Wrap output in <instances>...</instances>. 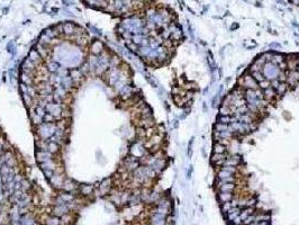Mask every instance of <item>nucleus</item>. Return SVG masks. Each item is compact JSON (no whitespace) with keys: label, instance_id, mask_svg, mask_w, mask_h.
<instances>
[{"label":"nucleus","instance_id":"obj_1","mask_svg":"<svg viewBox=\"0 0 299 225\" xmlns=\"http://www.w3.org/2000/svg\"><path fill=\"white\" fill-rule=\"evenodd\" d=\"M86 6L116 17H127L146 6L145 0H82Z\"/></svg>","mask_w":299,"mask_h":225},{"label":"nucleus","instance_id":"obj_2","mask_svg":"<svg viewBox=\"0 0 299 225\" xmlns=\"http://www.w3.org/2000/svg\"><path fill=\"white\" fill-rule=\"evenodd\" d=\"M237 86L238 87H242L244 90H248V89H251V90H256V89H259V83L256 82L255 79L253 78L251 75V73H248V70L245 73L241 75L238 80H237Z\"/></svg>","mask_w":299,"mask_h":225},{"label":"nucleus","instance_id":"obj_3","mask_svg":"<svg viewBox=\"0 0 299 225\" xmlns=\"http://www.w3.org/2000/svg\"><path fill=\"white\" fill-rule=\"evenodd\" d=\"M281 70L277 64L272 63V62H267L262 68V73H263L264 78L269 81H272L274 79L279 78V74Z\"/></svg>","mask_w":299,"mask_h":225},{"label":"nucleus","instance_id":"obj_4","mask_svg":"<svg viewBox=\"0 0 299 225\" xmlns=\"http://www.w3.org/2000/svg\"><path fill=\"white\" fill-rule=\"evenodd\" d=\"M228 154L229 153H212L210 159H209L212 166L214 167V168H216V169L220 168V167L224 164L225 159L227 158Z\"/></svg>","mask_w":299,"mask_h":225},{"label":"nucleus","instance_id":"obj_5","mask_svg":"<svg viewBox=\"0 0 299 225\" xmlns=\"http://www.w3.org/2000/svg\"><path fill=\"white\" fill-rule=\"evenodd\" d=\"M287 79L286 82L289 87H296L299 83V71L297 69L295 70H287Z\"/></svg>","mask_w":299,"mask_h":225},{"label":"nucleus","instance_id":"obj_6","mask_svg":"<svg viewBox=\"0 0 299 225\" xmlns=\"http://www.w3.org/2000/svg\"><path fill=\"white\" fill-rule=\"evenodd\" d=\"M241 164H242V158H241L240 155H236V154H228L227 158L225 159L224 164H223V166L240 167Z\"/></svg>","mask_w":299,"mask_h":225},{"label":"nucleus","instance_id":"obj_7","mask_svg":"<svg viewBox=\"0 0 299 225\" xmlns=\"http://www.w3.org/2000/svg\"><path fill=\"white\" fill-rule=\"evenodd\" d=\"M216 188L219 193H234L236 190L235 182H228V184H222L216 181Z\"/></svg>","mask_w":299,"mask_h":225},{"label":"nucleus","instance_id":"obj_8","mask_svg":"<svg viewBox=\"0 0 299 225\" xmlns=\"http://www.w3.org/2000/svg\"><path fill=\"white\" fill-rule=\"evenodd\" d=\"M262 91H263V98L265 99L269 104L271 103V101H273V100L278 97V95H277V92H275V90H274V88H272L271 86L265 88V89H263Z\"/></svg>","mask_w":299,"mask_h":225},{"label":"nucleus","instance_id":"obj_9","mask_svg":"<svg viewBox=\"0 0 299 225\" xmlns=\"http://www.w3.org/2000/svg\"><path fill=\"white\" fill-rule=\"evenodd\" d=\"M241 210H242V208L238 207V206H237V207H232V208L229 209L227 213H226V218L228 220V222H231V223H232L236 217L240 216Z\"/></svg>","mask_w":299,"mask_h":225},{"label":"nucleus","instance_id":"obj_10","mask_svg":"<svg viewBox=\"0 0 299 225\" xmlns=\"http://www.w3.org/2000/svg\"><path fill=\"white\" fill-rule=\"evenodd\" d=\"M212 153H228V149L227 146L223 145L218 142H214L212 143Z\"/></svg>","mask_w":299,"mask_h":225},{"label":"nucleus","instance_id":"obj_11","mask_svg":"<svg viewBox=\"0 0 299 225\" xmlns=\"http://www.w3.org/2000/svg\"><path fill=\"white\" fill-rule=\"evenodd\" d=\"M234 197H235V196H234V193H219L218 194V196H217L218 200H219L222 204H223V203L231 201Z\"/></svg>","mask_w":299,"mask_h":225},{"label":"nucleus","instance_id":"obj_12","mask_svg":"<svg viewBox=\"0 0 299 225\" xmlns=\"http://www.w3.org/2000/svg\"><path fill=\"white\" fill-rule=\"evenodd\" d=\"M288 89H289V86L287 84V82H280L279 86L275 88L274 90H275V92H277L278 97H282V96L288 91Z\"/></svg>","mask_w":299,"mask_h":225},{"label":"nucleus","instance_id":"obj_13","mask_svg":"<svg viewBox=\"0 0 299 225\" xmlns=\"http://www.w3.org/2000/svg\"><path fill=\"white\" fill-rule=\"evenodd\" d=\"M283 61H286V55H283L281 53H277V52H273V53H272V59H271L272 63L279 65V64L281 63V62H283Z\"/></svg>","mask_w":299,"mask_h":225},{"label":"nucleus","instance_id":"obj_14","mask_svg":"<svg viewBox=\"0 0 299 225\" xmlns=\"http://www.w3.org/2000/svg\"><path fill=\"white\" fill-rule=\"evenodd\" d=\"M252 214H254V207H244V208H242V210H241L240 213V217L241 220H242V222L245 218H248L250 215H252Z\"/></svg>","mask_w":299,"mask_h":225},{"label":"nucleus","instance_id":"obj_15","mask_svg":"<svg viewBox=\"0 0 299 225\" xmlns=\"http://www.w3.org/2000/svg\"><path fill=\"white\" fill-rule=\"evenodd\" d=\"M207 62H208V65H209V68H210L212 74H214V72L216 70V62H215V60H214L212 51L207 52Z\"/></svg>","mask_w":299,"mask_h":225},{"label":"nucleus","instance_id":"obj_16","mask_svg":"<svg viewBox=\"0 0 299 225\" xmlns=\"http://www.w3.org/2000/svg\"><path fill=\"white\" fill-rule=\"evenodd\" d=\"M218 111H219V115H224V116H232L233 115L232 108L229 106H226V105H220Z\"/></svg>","mask_w":299,"mask_h":225},{"label":"nucleus","instance_id":"obj_17","mask_svg":"<svg viewBox=\"0 0 299 225\" xmlns=\"http://www.w3.org/2000/svg\"><path fill=\"white\" fill-rule=\"evenodd\" d=\"M270 220H271V215H270L269 213L255 214V222H254V223H258V222H262V221L270 222Z\"/></svg>","mask_w":299,"mask_h":225},{"label":"nucleus","instance_id":"obj_18","mask_svg":"<svg viewBox=\"0 0 299 225\" xmlns=\"http://www.w3.org/2000/svg\"><path fill=\"white\" fill-rule=\"evenodd\" d=\"M231 122H232V116H224V115H218L217 116V123L229 125Z\"/></svg>","mask_w":299,"mask_h":225},{"label":"nucleus","instance_id":"obj_19","mask_svg":"<svg viewBox=\"0 0 299 225\" xmlns=\"http://www.w3.org/2000/svg\"><path fill=\"white\" fill-rule=\"evenodd\" d=\"M250 73V72H248ZM251 75L255 79V81L258 83L259 82H261V81H263L265 78H264V75H263V73H262V71H255V72H252L251 73Z\"/></svg>","mask_w":299,"mask_h":225},{"label":"nucleus","instance_id":"obj_20","mask_svg":"<svg viewBox=\"0 0 299 225\" xmlns=\"http://www.w3.org/2000/svg\"><path fill=\"white\" fill-rule=\"evenodd\" d=\"M233 207V205H232V203L231 201H227V203H223L222 204V206H220V208H222V212L224 214H226L229 210V209L232 208Z\"/></svg>","mask_w":299,"mask_h":225},{"label":"nucleus","instance_id":"obj_21","mask_svg":"<svg viewBox=\"0 0 299 225\" xmlns=\"http://www.w3.org/2000/svg\"><path fill=\"white\" fill-rule=\"evenodd\" d=\"M254 222H255V213L252 214V215H250L248 218H245V220L243 221V224L244 225H251L252 223H254Z\"/></svg>","mask_w":299,"mask_h":225},{"label":"nucleus","instance_id":"obj_22","mask_svg":"<svg viewBox=\"0 0 299 225\" xmlns=\"http://www.w3.org/2000/svg\"><path fill=\"white\" fill-rule=\"evenodd\" d=\"M256 203H258V199L255 197H252V198H248V200H246V206L245 207H254L256 205Z\"/></svg>","mask_w":299,"mask_h":225},{"label":"nucleus","instance_id":"obj_23","mask_svg":"<svg viewBox=\"0 0 299 225\" xmlns=\"http://www.w3.org/2000/svg\"><path fill=\"white\" fill-rule=\"evenodd\" d=\"M219 99H220V96H218L216 94L215 97L212 99V108H217V107H218V105H219Z\"/></svg>","mask_w":299,"mask_h":225},{"label":"nucleus","instance_id":"obj_24","mask_svg":"<svg viewBox=\"0 0 299 225\" xmlns=\"http://www.w3.org/2000/svg\"><path fill=\"white\" fill-rule=\"evenodd\" d=\"M268 87H270V81L269 80H267V79H264L263 81H261V82H259V88L260 89H265V88H268Z\"/></svg>","mask_w":299,"mask_h":225},{"label":"nucleus","instance_id":"obj_25","mask_svg":"<svg viewBox=\"0 0 299 225\" xmlns=\"http://www.w3.org/2000/svg\"><path fill=\"white\" fill-rule=\"evenodd\" d=\"M192 143H193V137L189 141V144H188V157L189 158H190L191 154H192Z\"/></svg>","mask_w":299,"mask_h":225},{"label":"nucleus","instance_id":"obj_26","mask_svg":"<svg viewBox=\"0 0 299 225\" xmlns=\"http://www.w3.org/2000/svg\"><path fill=\"white\" fill-rule=\"evenodd\" d=\"M269 46H270V48H272V50H278V48H281V45H280L279 43H271Z\"/></svg>","mask_w":299,"mask_h":225},{"label":"nucleus","instance_id":"obj_27","mask_svg":"<svg viewBox=\"0 0 299 225\" xmlns=\"http://www.w3.org/2000/svg\"><path fill=\"white\" fill-rule=\"evenodd\" d=\"M192 171H193V168H192V166L190 167L188 169V174H187V178L188 179H190V177H191V174H192Z\"/></svg>","mask_w":299,"mask_h":225},{"label":"nucleus","instance_id":"obj_28","mask_svg":"<svg viewBox=\"0 0 299 225\" xmlns=\"http://www.w3.org/2000/svg\"><path fill=\"white\" fill-rule=\"evenodd\" d=\"M254 225H270V222H268V221L258 222V223H254Z\"/></svg>","mask_w":299,"mask_h":225},{"label":"nucleus","instance_id":"obj_29","mask_svg":"<svg viewBox=\"0 0 299 225\" xmlns=\"http://www.w3.org/2000/svg\"><path fill=\"white\" fill-rule=\"evenodd\" d=\"M223 90H224V86H223V84H220V86H219V89H218V91H217V95L220 96V97H222V94H223Z\"/></svg>","mask_w":299,"mask_h":225},{"label":"nucleus","instance_id":"obj_30","mask_svg":"<svg viewBox=\"0 0 299 225\" xmlns=\"http://www.w3.org/2000/svg\"><path fill=\"white\" fill-rule=\"evenodd\" d=\"M202 109H204L205 113L207 111V103H202Z\"/></svg>","mask_w":299,"mask_h":225},{"label":"nucleus","instance_id":"obj_31","mask_svg":"<svg viewBox=\"0 0 299 225\" xmlns=\"http://www.w3.org/2000/svg\"><path fill=\"white\" fill-rule=\"evenodd\" d=\"M290 1L294 5H296V6H298V7H299V0H290Z\"/></svg>","mask_w":299,"mask_h":225},{"label":"nucleus","instance_id":"obj_32","mask_svg":"<svg viewBox=\"0 0 299 225\" xmlns=\"http://www.w3.org/2000/svg\"><path fill=\"white\" fill-rule=\"evenodd\" d=\"M229 82H231V77H228V78H226V79H225V83H227V84H228Z\"/></svg>","mask_w":299,"mask_h":225},{"label":"nucleus","instance_id":"obj_33","mask_svg":"<svg viewBox=\"0 0 299 225\" xmlns=\"http://www.w3.org/2000/svg\"><path fill=\"white\" fill-rule=\"evenodd\" d=\"M208 90H209V86H208V87H206V88H205V89H204V95H206V94L208 92Z\"/></svg>","mask_w":299,"mask_h":225},{"label":"nucleus","instance_id":"obj_34","mask_svg":"<svg viewBox=\"0 0 299 225\" xmlns=\"http://www.w3.org/2000/svg\"><path fill=\"white\" fill-rule=\"evenodd\" d=\"M178 126H179V122H178V121H174V128H178Z\"/></svg>","mask_w":299,"mask_h":225},{"label":"nucleus","instance_id":"obj_35","mask_svg":"<svg viewBox=\"0 0 299 225\" xmlns=\"http://www.w3.org/2000/svg\"><path fill=\"white\" fill-rule=\"evenodd\" d=\"M235 28H238V24H233L232 29H235Z\"/></svg>","mask_w":299,"mask_h":225}]
</instances>
